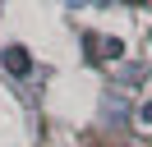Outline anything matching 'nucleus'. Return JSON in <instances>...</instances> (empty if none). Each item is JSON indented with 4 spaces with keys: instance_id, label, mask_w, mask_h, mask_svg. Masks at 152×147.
<instances>
[{
    "instance_id": "obj_1",
    "label": "nucleus",
    "mask_w": 152,
    "mask_h": 147,
    "mask_svg": "<svg viewBox=\"0 0 152 147\" xmlns=\"http://www.w3.org/2000/svg\"><path fill=\"white\" fill-rule=\"evenodd\" d=\"M0 60H5V69H10L14 78H23V74L32 69V55L23 51V46H5V51H0Z\"/></svg>"
},
{
    "instance_id": "obj_2",
    "label": "nucleus",
    "mask_w": 152,
    "mask_h": 147,
    "mask_svg": "<svg viewBox=\"0 0 152 147\" xmlns=\"http://www.w3.org/2000/svg\"><path fill=\"white\" fill-rule=\"evenodd\" d=\"M120 51H124V46H120V37H106V41H102V55H106V60H115Z\"/></svg>"
},
{
    "instance_id": "obj_3",
    "label": "nucleus",
    "mask_w": 152,
    "mask_h": 147,
    "mask_svg": "<svg viewBox=\"0 0 152 147\" xmlns=\"http://www.w3.org/2000/svg\"><path fill=\"white\" fill-rule=\"evenodd\" d=\"M138 124H148V129H152V101H143V106H138Z\"/></svg>"
}]
</instances>
